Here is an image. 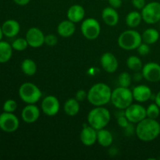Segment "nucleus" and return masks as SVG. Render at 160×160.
<instances>
[{"instance_id": "f257e3e1", "label": "nucleus", "mask_w": 160, "mask_h": 160, "mask_svg": "<svg viewBox=\"0 0 160 160\" xmlns=\"http://www.w3.org/2000/svg\"><path fill=\"white\" fill-rule=\"evenodd\" d=\"M135 133L142 142H152L160 135V123L155 119L146 117L137 123Z\"/></svg>"}, {"instance_id": "f03ea898", "label": "nucleus", "mask_w": 160, "mask_h": 160, "mask_svg": "<svg viewBox=\"0 0 160 160\" xmlns=\"http://www.w3.org/2000/svg\"><path fill=\"white\" fill-rule=\"evenodd\" d=\"M112 90L105 83H96L88 91L87 99L94 106H104L111 101Z\"/></svg>"}, {"instance_id": "7ed1b4c3", "label": "nucleus", "mask_w": 160, "mask_h": 160, "mask_svg": "<svg viewBox=\"0 0 160 160\" xmlns=\"http://www.w3.org/2000/svg\"><path fill=\"white\" fill-rule=\"evenodd\" d=\"M87 120L91 127L98 131L106 128L109 124L111 120V114L104 106H95V108L88 112Z\"/></svg>"}, {"instance_id": "20e7f679", "label": "nucleus", "mask_w": 160, "mask_h": 160, "mask_svg": "<svg viewBox=\"0 0 160 160\" xmlns=\"http://www.w3.org/2000/svg\"><path fill=\"white\" fill-rule=\"evenodd\" d=\"M134 101L132 91L129 88L118 86L117 88L112 91L111 102L114 107L120 110H124L131 105Z\"/></svg>"}, {"instance_id": "39448f33", "label": "nucleus", "mask_w": 160, "mask_h": 160, "mask_svg": "<svg viewBox=\"0 0 160 160\" xmlns=\"http://www.w3.org/2000/svg\"><path fill=\"white\" fill-rule=\"evenodd\" d=\"M117 42L122 49L127 51L135 50L142 44V34L134 29L127 30L119 35Z\"/></svg>"}, {"instance_id": "423d86ee", "label": "nucleus", "mask_w": 160, "mask_h": 160, "mask_svg": "<svg viewBox=\"0 0 160 160\" xmlns=\"http://www.w3.org/2000/svg\"><path fill=\"white\" fill-rule=\"evenodd\" d=\"M19 97L26 104H36L42 98V93L36 84L31 82H25L20 86Z\"/></svg>"}, {"instance_id": "0eeeda50", "label": "nucleus", "mask_w": 160, "mask_h": 160, "mask_svg": "<svg viewBox=\"0 0 160 160\" xmlns=\"http://www.w3.org/2000/svg\"><path fill=\"white\" fill-rule=\"evenodd\" d=\"M142 20L148 24H155L160 21V2H151L142 9Z\"/></svg>"}, {"instance_id": "6e6552de", "label": "nucleus", "mask_w": 160, "mask_h": 160, "mask_svg": "<svg viewBox=\"0 0 160 160\" xmlns=\"http://www.w3.org/2000/svg\"><path fill=\"white\" fill-rule=\"evenodd\" d=\"M81 31L83 36L88 40L98 38L101 33V25L95 18H87L81 23Z\"/></svg>"}, {"instance_id": "1a4fd4ad", "label": "nucleus", "mask_w": 160, "mask_h": 160, "mask_svg": "<svg viewBox=\"0 0 160 160\" xmlns=\"http://www.w3.org/2000/svg\"><path fill=\"white\" fill-rule=\"evenodd\" d=\"M20 127V120L13 112H3L0 114V129L6 133H12Z\"/></svg>"}, {"instance_id": "9d476101", "label": "nucleus", "mask_w": 160, "mask_h": 160, "mask_svg": "<svg viewBox=\"0 0 160 160\" xmlns=\"http://www.w3.org/2000/svg\"><path fill=\"white\" fill-rule=\"evenodd\" d=\"M124 114L130 123H138L146 118V108L139 103H132L124 109Z\"/></svg>"}, {"instance_id": "9b49d317", "label": "nucleus", "mask_w": 160, "mask_h": 160, "mask_svg": "<svg viewBox=\"0 0 160 160\" xmlns=\"http://www.w3.org/2000/svg\"><path fill=\"white\" fill-rule=\"evenodd\" d=\"M42 112L48 117H54L59 112L60 103L54 95H48L43 98L41 104Z\"/></svg>"}, {"instance_id": "f8f14e48", "label": "nucleus", "mask_w": 160, "mask_h": 160, "mask_svg": "<svg viewBox=\"0 0 160 160\" xmlns=\"http://www.w3.org/2000/svg\"><path fill=\"white\" fill-rule=\"evenodd\" d=\"M45 37L43 31L38 28H29L26 33L25 38L28 41L29 46L32 48H39L45 44Z\"/></svg>"}, {"instance_id": "ddd939ff", "label": "nucleus", "mask_w": 160, "mask_h": 160, "mask_svg": "<svg viewBox=\"0 0 160 160\" xmlns=\"http://www.w3.org/2000/svg\"><path fill=\"white\" fill-rule=\"evenodd\" d=\"M142 73L143 78L149 82L156 83L160 81V65L157 62H150L145 64Z\"/></svg>"}, {"instance_id": "4468645a", "label": "nucleus", "mask_w": 160, "mask_h": 160, "mask_svg": "<svg viewBox=\"0 0 160 160\" xmlns=\"http://www.w3.org/2000/svg\"><path fill=\"white\" fill-rule=\"evenodd\" d=\"M100 63L103 70L109 73H115L119 67V62L117 57L109 52L102 55L100 58Z\"/></svg>"}, {"instance_id": "2eb2a0df", "label": "nucleus", "mask_w": 160, "mask_h": 160, "mask_svg": "<svg viewBox=\"0 0 160 160\" xmlns=\"http://www.w3.org/2000/svg\"><path fill=\"white\" fill-rule=\"evenodd\" d=\"M40 109L35 104H28L21 111V118L26 123H35L40 117Z\"/></svg>"}, {"instance_id": "dca6fc26", "label": "nucleus", "mask_w": 160, "mask_h": 160, "mask_svg": "<svg viewBox=\"0 0 160 160\" xmlns=\"http://www.w3.org/2000/svg\"><path fill=\"white\" fill-rule=\"evenodd\" d=\"M134 100L138 103H143L151 99L152 92L148 86L145 84H140L134 87L132 90Z\"/></svg>"}, {"instance_id": "f3484780", "label": "nucleus", "mask_w": 160, "mask_h": 160, "mask_svg": "<svg viewBox=\"0 0 160 160\" xmlns=\"http://www.w3.org/2000/svg\"><path fill=\"white\" fill-rule=\"evenodd\" d=\"M97 132L98 131L89 126L84 127L80 134V140L85 146H92L97 142Z\"/></svg>"}, {"instance_id": "a211bd4d", "label": "nucleus", "mask_w": 160, "mask_h": 160, "mask_svg": "<svg viewBox=\"0 0 160 160\" xmlns=\"http://www.w3.org/2000/svg\"><path fill=\"white\" fill-rule=\"evenodd\" d=\"M2 29L4 36L7 38H14L20 33V25L17 20L9 19L3 22Z\"/></svg>"}, {"instance_id": "6ab92c4d", "label": "nucleus", "mask_w": 160, "mask_h": 160, "mask_svg": "<svg viewBox=\"0 0 160 160\" xmlns=\"http://www.w3.org/2000/svg\"><path fill=\"white\" fill-rule=\"evenodd\" d=\"M102 18L106 24L108 26L114 27L117 25L120 20V16L117 9L111 6H108L103 9L102 12Z\"/></svg>"}, {"instance_id": "aec40b11", "label": "nucleus", "mask_w": 160, "mask_h": 160, "mask_svg": "<svg viewBox=\"0 0 160 160\" xmlns=\"http://www.w3.org/2000/svg\"><path fill=\"white\" fill-rule=\"evenodd\" d=\"M67 17L68 20L73 23H77L82 21L85 17V10L84 7L79 4H74L70 6L67 12Z\"/></svg>"}, {"instance_id": "412c9836", "label": "nucleus", "mask_w": 160, "mask_h": 160, "mask_svg": "<svg viewBox=\"0 0 160 160\" xmlns=\"http://www.w3.org/2000/svg\"><path fill=\"white\" fill-rule=\"evenodd\" d=\"M76 31L75 23L70 21V20H65L61 21L58 24L57 33L59 36L62 38H70L73 35Z\"/></svg>"}, {"instance_id": "4be33fe9", "label": "nucleus", "mask_w": 160, "mask_h": 160, "mask_svg": "<svg viewBox=\"0 0 160 160\" xmlns=\"http://www.w3.org/2000/svg\"><path fill=\"white\" fill-rule=\"evenodd\" d=\"M97 142L102 147H109L113 142V137L112 133L108 130H98L97 132Z\"/></svg>"}, {"instance_id": "5701e85b", "label": "nucleus", "mask_w": 160, "mask_h": 160, "mask_svg": "<svg viewBox=\"0 0 160 160\" xmlns=\"http://www.w3.org/2000/svg\"><path fill=\"white\" fill-rule=\"evenodd\" d=\"M12 48L11 44L5 41H0V63L9 62L12 56Z\"/></svg>"}, {"instance_id": "b1692460", "label": "nucleus", "mask_w": 160, "mask_h": 160, "mask_svg": "<svg viewBox=\"0 0 160 160\" xmlns=\"http://www.w3.org/2000/svg\"><path fill=\"white\" fill-rule=\"evenodd\" d=\"M80 102L75 98H70L64 103L63 109L65 113L69 117H74L78 115L80 111Z\"/></svg>"}, {"instance_id": "393cba45", "label": "nucleus", "mask_w": 160, "mask_h": 160, "mask_svg": "<svg viewBox=\"0 0 160 160\" xmlns=\"http://www.w3.org/2000/svg\"><path fill=\"white\" fill-rule=\"evenodd\" d=\"M142 42L148 45L156 43L159 39V32L155 28H148L142 34Z\"/></svg>"}, {"instance_id": "a878e982", "label": "nucleus", "mask_w": 160, "mask_h": 160, "mask_svg": "<svg viewBox=\"0 0 160 160\" xmlns=\"http://www.w3.org/2000/svg\"><path fill=\"white\" fill-rule=\"evenodd\" d=\"M21 70L27 76H34L37 72V64L33 59H25L21 62Z\"/></svg>"}, {"instance_id": "bb28decb", "label": "nucleus", "mask_w": 160, "mask_h": 160, "mask_svg": "<svg viewBox=\"0 0 160 160\" xmlns=\"http://www.w3.org/2000/svg\"><path fill=\"white\" fill-rule=\"evenodd\" d=\"M142 13L138 11H131L126 16V23L130 28H135L142 21Z\"/></svg>"}, {"instance_id": "cd10ccee", "label": "nucleus", "mask_w": 160, "mask_h": 160, "mask_svg": "<svg viewBox=\"0 0 160 160\" xmlns=\"http://www.w3.org/2000/svg\"><path fill=\"white\" fill-rule=\"evenodd\" d=\"M127 66L132 71H141L143 67L142 60L137 56H131L127 59Z\"/></svg>"}, {"instance_id": "c85d7f7f", "label": "nucleus", "mask_w": 160, "mask_h": 160, "mask_svg": "<svg viewBox=\"0 0 160 160\" xmlns=\"http://www.w3.org/2000/svg\"><path fill=\"white\" fill-rule=\"evenodd\" d=\"M131 81H132V77L128 72H122L118 76L117 82L120 87L129 88L131 84Z\"/></svg>"}, {"instance_id": "c756f323", "label": "nucleus", "mask_w": 160, "mask_h": 160, "mask_svg": "<svg viewBox=\"0 0 160 160\" xmlns=\"http://www.w3.org/2000/svg\"><path fill=\"white\" fill-rule=\"evenodd\" d=\"M13 50L18 52H22L24 51L29 45L28 43V41L26 38H18L15 39L13 42L11 44Z\"/></svg>"}, {"instance_id": "7c9ffc66", "label": "nucleus", "mask_w": 160, "mask_h": 160, "mask_svg": "<svg viewBox=\"0 0 160 160\" xmlns=\"http://www.w3.org/2000/svg\"><path fill=\"white\" fill-rule=\"evenodd\" d=\"M146 115L147 117L151 119H156L159 117L160 115V108L159 106L155 103H152L148 107L146 108Z\"/></svg>"}, {"instance_id": "2f4dec72", "label": "nucleus", "mask_w": 160, "mask_h": 160, "mask_svg": "<svg viewBox=\"0 0 160 160\" xmlns=\"http://www.w3.org/2000/svg\"><path fill=\"white\" fill-rule=\"evenodd\" d=\"M17 109V102L13 99H7L2 106L3 112H14Z\"/></svg>"}, {"instance_id": "473e14b6", "label": "nucleus", "mask_w": 160, "mask_h": 160, "mask_svg": "<svg viewBox=\"0 0 160 160\" xmlns=\"http://www.w3.org/2000/svg\"><path fill=\"white\" fill-rule=\"evenodd\" d=\"M117 124H118L120 128H123V129L126 128L130 124V121L128 120V119L127 118L126 116H125L124 114V110H123V112H122L121 114H120V115L117 117Z\"/></svg>"}, {"instance_id": "72a5a7b5", "label": "nucleus", "mask_w": 160, "mask_h": 160, "mask_svg": "<svg viewBox=\"0 0 160 160\" xmlns=\"http://www.w3.org/2000/svg\"><path fill=\"white\" fill-rule=\"evenodd\" d=\"M149 45H148V44L145 43V42H142V44H141V45H139L137 48L138 54L140 55V56H147V55L150 52Z\"/></svg>"}, {"instance_id": "f704fd0d", "label": "nucleus", "mask_w": 160, "mask_h": 160, "mask_svg": "<svg viewBox=\"0 0 160 160\" xmlns=\"http://www.w3.org/2000/svg\"><path fill=\"white\" fill-rule=\"evenodd\" d=\"M58 38L55 34H50L48 35H45V44L48 46H55L57 44Z\"/></svg>"}, {"instance_id": "c9c22d12", "label": "nucleus", "mask_w": 160, "mask_h": 160, "mask_svg": "<svg viewBox=\"0 0 160 160\" xmlns=\"http://www.w3.org/2000/svg\"><path fill=\"white\" fill-rule=\"evenodd\" d=\"M88 97V92H86L84 89H81L77 92L76 95H75V98L79 102H83L85 99H87Z\"/></svg>"}, {"instance_id": "e433bc0d", "label": "nucleus", "mask_w": 160, "mask_h": 160, "mask_svg": "<svg viewBox=\"0 0 160 160\" xmlns=\"http://www.w3.org/2000/svg\"><path fill=\"white\" fill-rule=\"evenodd\" d=\"M133 6L137 9H141L142 10L144 6L146 5L145 0H131Z\"/></svg>"}, {"instance_id": "4c0bfd02", "label": "nucleus", "mask_w": 160, "mask_h": 160, "mask_svg": "<svg viewBox=\"0 0 160 160\" xmlns=\"http://www.w3.org/2000/svg\"><path fill=\"white\" fill-rule=\"evenodd\" d=\"M108 2H109V6L116 9L121 7L122 4H123V0H108Z\"/></svg>"}, {"instance_id": "58836bf2", "label": "nucleus", "mask_w": 160, "mask_h": 160, "mask_svg": "<svg viewBox=\"0 0 160 160\" xmlns=\"http://www.w3.org/2000/svg\"><path fill=\"white\" fill-rule=\"evenodd\" d=\"M143 74H142V70L141 71H136L134 72V75H133L132 77V79L134 80V81H137V82H138V81H141L142 79H143Z\"/></svg>"}, {"instance_id": "ea45409f", "label": "nucleus", "mask_w": 160, "mask_h": 160, "mask_svg": "<svg viewBox=\"0 0 160 160\" xmlns=\"http://www.w3.org/2000/svg\"><path fill=\"white\" fill-rule=\"evenodd\" d=\"M30 1L31 0H13V2L16 4L20 6H26V5H28L30 2Z\"/></svg>"}, {"instance_id": "a19ab883", "label": "nucleus", "mask_w": 160, "mask_h": 160, "mask_svg": "<svg viewBox=\"0 0 160 160\" xmlns=\"http://www.w3.org/2000/svg\"><path fill=\"white\" fill-rule=\"evenodd\" d=\"M155 102H156L160 108V91L156 94V96H155Z\"/></svg>"}, {"instance_id": "79ce46f5", "label": "nucleus", "mask_w": 160, "mask_h": 160, "mask_svg": "<svg viewBox=\"0 0 160 160\" xmlns=\"http://www.w3.org/2000/svg\"><path fill=\"white\" fill-rule=\"evenodd\" d=\"M4 36L2 32V26H0V41L2 40V37Z\"/></svg>"}, {"instance_id": "37998d69", "label": "nucleus", "mask_w": 160, "mask_h": 160, "mask_svg": "<svg viewBox=\"0 0 160 160\" xmlns=\"http://www.w3.org/2000/svg\"><path fill=\"white\" fill-rule=\"evenodd\" d=\"M123 1H128V0H123Z\"/></svg>"}, {"instance_id": "c03bdc74", "label": "nucleus", "mask_w": 160, "mask_h": 160, "mask_svg": "<svg viewBox=\"0 0 160 160\" xmlns=\"http://www.w3.org/2000/svg\"><path fill=\"white\" fill-rule=\"evenodd\" d=\"M159 28H160V21H159Z\"/></svg>"}, {"instance_id": "a18cd8bd", "label": "nucleus", "mask_w": 160, "mask_h": 160, "mask_svg": "<svg viewBox=\"0 0 160 160\" xmlns=\"http://www.w3.org/2000/svg\"><path fill=\"white\" fill-rule=\"evenodd\" d=\"M102 1H106V0H102Z\"/></svg>"}, {"instance_id": "49530a36", "label": "nucleus", "mask_w": 160, "mask_h": 160, "mask_svg": "<svg viewBox=\"0 0 160 160\" xmlns=\"http://www.w3.org/2000/svg\"><path fill=\"white\" fill-rule=\"evenodd\" d=\"M159 159H160V158H159Z\"/></svg>"}]
</instances>
